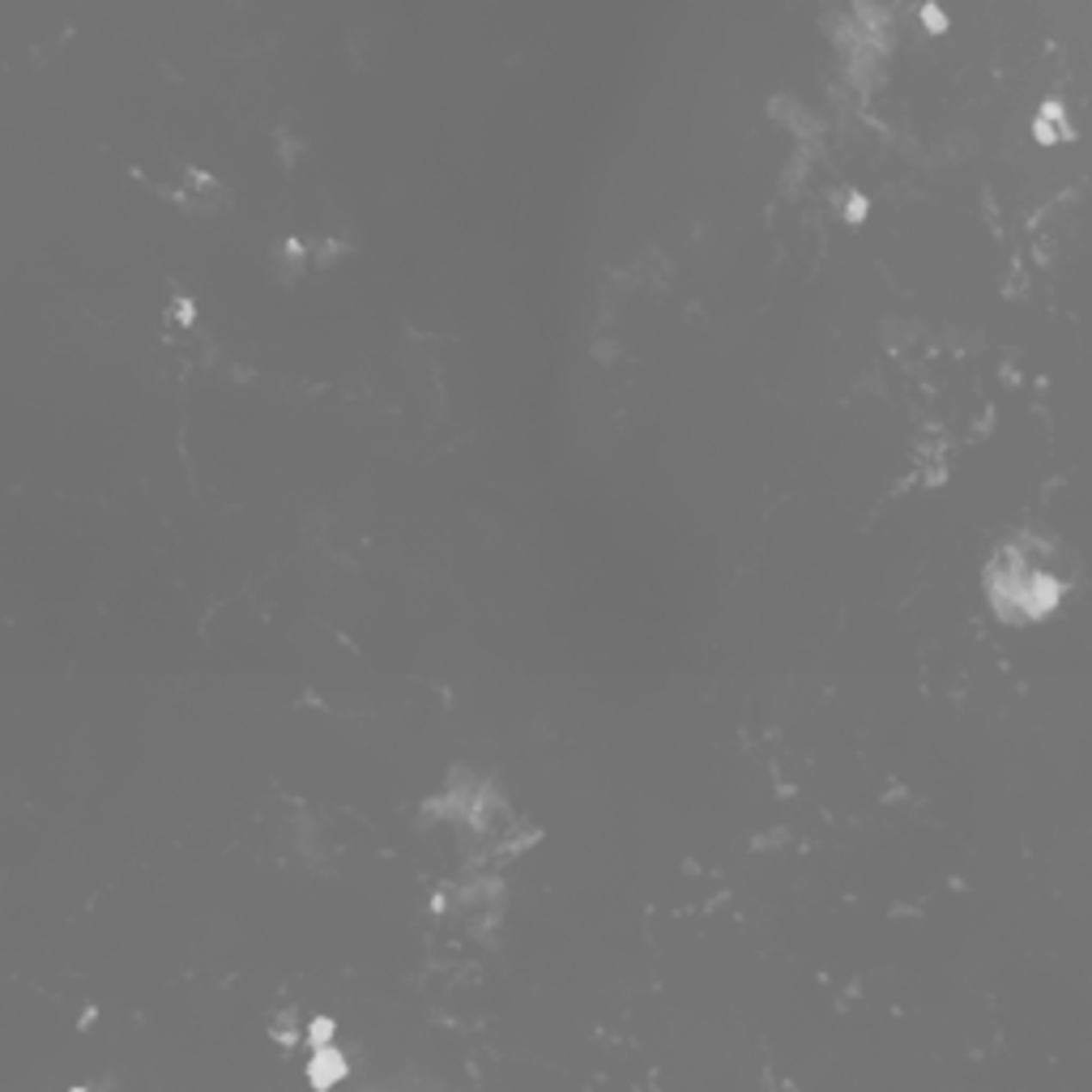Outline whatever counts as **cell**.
Instances as JSON below:
<instances>
[{"mask_svg": "<svg viewBox=\"0 0 1092 1092\" xmlns=\"http://www.w3.org/2000/svg\"><path fill=\"white\" fill-rule=\"evenodd\" d=\"M1037 132H1041V141H1058V137H1067V116H1063V103H1046V107H1041Z\"/></svg>", "mask_w": 1092, "mask_h": 1092, "instance_id": "cell-1", "label": "cell"}]
</instances>
